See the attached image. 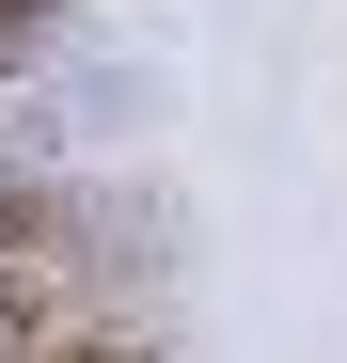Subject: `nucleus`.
<instances>
[{"label":"nucleus","mask_w":347,"mask_h":363,"mask_svg":"<svg viewBox=\"0 0 347 363\" xmlns=\"http://www.w3.org/2000/svg\"><path fill=\"white\" fill-rule=\"evenodd\" d=\"M64 316H127V206L32 174V190H0V347H32Z\"/></svg>","instance_id":"obj_1"},{"label":"nucleus","mask_w":347,"mask_h":363,"mask_svg":"<svg viewBox=\"0 0 347 363\" xmlns=\"http://www.w3.org/2000/svg\"><path fill=\"white\" fill-rule=\"evenodd\" d=\"M47 32H64V0H0V79H16V64H47Z\"/></svg>","instance_id":"obj_3"},{"label":"nucleus","mask_w":347,"mask_h":363,"mask_svg":"<svg viewBox=\"0 0 347 363\" xmlns=\"http://www.w3.org/2000/svg\"><path fill=\"white\" fill-rule=\"evenodd\" d=\"M0 363H158V316H64V332H32Z\"/></svg>","instance_id":"obj_2"}]
</instances>
